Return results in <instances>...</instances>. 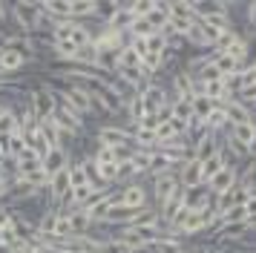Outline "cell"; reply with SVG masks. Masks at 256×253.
Instances as JSON below:
<instances>
[{"label": "cell", "mask_w": 256, "mask_h": 253, "mask_svg": "<svg viewBox=\"0 0 256 253\" xmlns=\"http://www.w3.org/2000/svg\"><path fill=\"white\" fill-rule=\"evenodd\" d=\"M12 26L24 34H46L52 20L44 14L38 0H18L12 6Z\"/></svg>", "instance_id": "obj_1"}, {"label": "cell", "mask_w": 256, "mask_h": 253, "mask_svg": "<svg viewBox=\"0 0 256 253\" xmlns=\"http://www.w3.org/2000/svg\"><path fill=\"white\" fill-rule=\"evenodd\" d=\"M58 92L52 84H40L35 90H29V106H32V112L38 115V121H49V118H55V110H58Z\"/></svg>", "instance_id": "obj_2"}, {"label": "cell", "mask_w": 256, "mask_h": 253, "mask_svg": "<svg viewBox=\"0 0 256 253\" xmlns=\"http://www.w3.org/2000/svg\"><path fill=\"white\" fill-rule=\"evenodd\" d=\"M58 92V101L66 104V106H72L75 112H81L84 118H90V115L95 112V101H92V92L84 90V86H70V84H64Z\"/></svg>", "instance_id": "obj_3"}, {"label": "cell", "mask_w": 256, "mask_h": 253, "mask_svg": "<svg viewBox=\"0 0 256 253\" xmlns=\"http://www.w3.org/2000/svg\"><path fill=\"white\" fill-rule=\"evenodd\" d=\"M178 187H182L178 172H164V176H156V178H152V207L162 213L164 207L170 204V198L178 193Z\"/></svg>", "instance_id": "obj_4"}, {"label": "cell", "mask_w": 256, "mask_h": 253, "mask_svg": "<svg viewBox=\"0 0 256 253\" xmlns=\"http://www.w3.org/2000/svg\"><path fill=\"white\" fill-rule=\"evenodd\" d=\"M112 198H116V204L121 207H130V210H141V207H150V193H147V187L141 182H132L127 184V187H118L116 193H112Z\"/></svg>", "instance_id": "obj_5"}, {"label": "cell", "mask_w": 256, "mask_h": 253, "mask_svg": "<svg viewBox=\"0 0 256 253\" xmlns=\"http://www.w3.org/2000/svg\"><path fill=\"white\" fill-rule=\"evenodd\" d=\"M29 64H35V58L20 52V49H9V46H0V72L6 78H14L18 72H24Z\"/></svg>", "instance_id": "obj_6"}, {"label": "cell", "mask_w": 256, "mask_h": 253, "mask_svg": "<svg viewBox=\"0 0 256 253\" xmlns=\"http://www.w3.org/2000/svg\"><path fill=\"white\" fill-rule=\"evenodd\" d=\"M130 141H132V132L124 124H104L95 130V144H101V147H121Z\"/></svg>", "instance_id": "obj_7"}, {"label": "cell", "mask_w": 256, "mask_h": 253, "mask_svg": "<svg viewBox=\"0 0 256 253\" xmlns=\"http://www.w3.org/2000/svg\"><path fill=\"white\" fill-rule=\"evenodd\" d=\"M222 132H213V130H204V132H198L193 138V158L198 161H208L210 156H216L222 150Z\"/></svg>", "instance_id": "obj_8"}, {"label": "cell", "mask_w": 256, "mask_h": 253, "mask_svg": "<svg viewBox=\"0 0 256 253\" xmlns=\"http://www.w3.org/2000/svg\"><path fill=\"white\" fill-rule=\"evenodd\" d=\"M144 101H147V110H150V112H158V110H164V106L173 104V92H170V86L158 84V78H156L150 86H147V92H144Z\"/></svg>", "instance_id": "obj_9"}, {"label": "cell", "mask_w": 256, "mask_h": 253, "mask_svg": "<svg viewBox=\"0 0 256 253\" xmlns=\"http://www.w3.org/2000/svg\"><path fill=\"white\" fill-rule=\"evenodd\" d=\"M70 164H72L70 147H52L46 156H44V172H46L49 178H52V176H58V172H64Z\"/></svg>", "instance_id": "obj_10"}, {"label": "cell", "mask_w": 256, "mask_h": 253, "mask_svg": "<svg viewBox=\"0 0 256 253\" xmlns=\"http://www.w3.org/2000/svg\"><path fill=\"white\" fill-rule=\"evenodd\" d=\"M233 187H239V167H224L216 178H210L208 182V190L213 196L228 193V190H233Z\"/></svg>", "instance_id": "obj_11"}, {"label": "cell", "mask_w": 256, "mask_h": 253, "mask_svg": "<svg viewBox=\"0 0 256 253\" xmlns=\"http://www.w3.org/2000/svg\"><path fill=\"white\" fill-rule=\"evenodd\" d=\"M49 20H72V0H38Z\"/></svg>", "instance_id": "obj_12"}, {"label": "cell", "mask_w": 256, "mask_h": 253, "mask_svg": "<svg viewBox=\"0 0 256 253\" xmlns=\"http://www.w3.org/2000/svg\"><path fill=\"white\" fill-rule=\"evenodd\" d=\"M178 178H182V184L184 187H196V184H204V172H202V161L198 158H190L184 161L182 167H178Z\"/></svg>", "instance_id": "obj_13"}, {"label": "cell", "mask_w": 256, "mask_h": 253, "mask_svg": "<svg viewBox=\"0 0 256 253\" xmlns=\"http://www.w3.org/2000/svg\"><path fill=\"white\" fill-rule=\"evenodd\" d=\"M224 132H228L233 141H239L242 147H248V150L254 147V141H256V124L254 121H248V124H230Z\"/></svg>", "instance_id": "obj_14"}, {"label": "cell", "mask_w": 256, "mask_h": 253, "mask_svg": "<svg viewBox=\"0 0 256 253\" xmlns=\"http://www.w3.org/2000/svg\"><path fill=\"white\" fill-rule=\"evenodd\" d=\"M222 106H224V112L230 118V124H248V121H254V110L248 104L236 101V98H230V101L222 104Z\"/></svg>", "instance_id": "obj_15"}, {"label": "cell", "mask_w": 256, "mask_h": 253, "mask_svg": "<svg viewBox=\"0 0 256 253\" xmlns=\"http://www.w3.org/2000/svg\"><path fill=\"white\" fill-rule=\"evenodd\" d=\"M64 216H70V224H72V236H90V230L95 228V222L90 218V213L78 207V210H72V213H64Z\"/></svg>", "instance_id": "obj_16"}, {"label": "cell", "mask_w": 256, "mask_h": 253, "mask_svg": "<svg viewBox=\"0 0 256 253\" xmlns=\"http://www.w3.org/2000/svg\"><path fill=\"white\" fill-rule=\"evenodd\" d=\"M90 18H98V0H72V20L90 23Z\"/></svg>", "instance_id": "obj_17"}, {"label": "cell", "mask_w": 256, "mask_h": 253, "mask_svg": "<svg viewBox=\"0 0 256 253\" xmlns=\"http://www.w3.org/2000/svg\"><path fill=\"white\" fill-rule=\"evenodd\" d=\"M190 106H193V121H202V124H204V121L210 118V112L216 110V104L210 101V98L204 95V92H198L196 98L190 101Z\"/></svg>", "instance_id": "obj_18"}, {"label": "cell", "mask_w": 256, "mask_h": 253, "mask_svg": "<svg viewBox=\"0 0 256 253\" xmlns=\"http://www.w3.org/2000/svg\"><path fill=\"white\" fill-rule=\"evenodd\" d=\"M24 152H26V136H24V130H18V132H12L6 138V156L9 158H20Z\"/></svg>", "instance_id": "obj_19"}, {"label": "cell", "mask_w": 256, "mask_h": 253, "mask_svg": "<svg viewBox=\"0 0 256 253\" xmlns=\"http://www.w3.org/2000/svg\"><path fill=\"white\" fill-rule=\"evenodd\" d=\"M204 124H208V130H213V132H224V130L230 126V118H228V112H224V106L216 104V110L210 112V118L204 121Z\"/></svg>", "instance_id": "obj_20"}, {"label": "cell", "mask_w": 256, "mask_h": 253, "mask_svg": "<svg viewBox=\"0 0 256 253\" xmlns=\"http://www.w3.org/2000/svg\"><path fill=\"white\" fill-rule=\"evenodd\" d=\"M228 164H224V158H222V150L216 152V156H210L208 161H202V172H204V184L210 182V178H216L222 170H224Z\"/></svg>", "instance_id": "obj_21"}, {"label": "cell", "mask_w": 256, "mask_h": 253, "mask_svg": "<svg viewBox=\"0 0 256 253\" xmlns=\"http://www.w3.org/2000/svg\"><path fill=\"white\" fill-rule=\"evenodd\" d=\"M170 18L173 20H196L193 3H187V0H170Z\"/></svg>", "instance_id": "obj_22"}, {"label": "cell", "mask_w": 256, "mask_h": 253, "mask_svg": "<svg viewBox=\"0 0 256 253\" xmlns=\"http://www.w3.org/2000/svg\"><path fill=\"white\" fill-rule=\"evenodd\" d=\"M170 110H173L176 121H182V124H187L193 130V106H190V101H178V98H176V101L170 104Z\"/></svg>", "instance_id": "obj_23"}, {"label": "cell", "mask_w": 256, "mask_h": 253, "mask_svg": "<svg viewBox=\"0 0 256 253\" xmlns=\"http://www.w3.org/2000/svg\"><path fill=\"white\" fill-rule=\"evenodd\" d=\"M26 136V147L29 150H35V152H40V156H46L49 150V144H46V138H44V132H40V126L38 130H32V132H24Z\"/></svg>", "instance_id": "obj_24"}, {"label": "cell", "mask_w": 256, "mask_h": 253, "mask_svg": "<svg viewBox=\"0 0 256 253\" xmlns=\"http://www.w3.org/2000/svg\"><path fill=\"white\" fill-rule=\"evenodd\" d=\"M70 182H72V187H84V184H90V176H86V167H84L81 158H72V164H70Z\"/></svg>", "instance_id": "obj_25"}, {"label": "cell", "mask_w": 256, "mask_h": 253, "mask_svg": "<svg viewBox=\"0 0 256 253\" xmlns=\"http://www.w3.org/2000/svg\"><path fill=\"white\" fill-rule=\"evenodd\" d=\"M118 66H127V69H141V55L132 49V46H124L121 52H118Z\"/></svg>", "instance_id": "obj_26"}, {"label": "cell", "mask_w": 256, "mask_h": 253, "mask_svg": "<svg viewBox=\"0 0 256 253\" xmlns=\"http://www.w3.org/2000/svg\"><path fill=\"white\" fill-rule=\"evenodd\" d=\"M147 52H156V55H167V52H170V40H167L162 32H152L150 38H147Z\"/></svg>", "instance_id": "obj_27"}, {"label": "cell", "mask_w": 256, "mask_h": 253, "mask_svg": "<svg viewBox=\"0 0 256 253\" xmlns=\"http://www.w3.org/2000/svg\"><path fill=\"white\" fill-rule=\"evenodd\" d=\"M156 32L150 26V20L144 18V20H132V26H130V32H127V38H141V40H147L150 34Z\"/></svg>", "instance_id": "obj_28"}, {"label": "cell", "mask_w": 256, "mask_h": 253, "mask_svg": "<svg viewBox=\"0 0 256 253\" xmlns=\"http://www.w3.org/2000/svg\"><path fill=\"white\" fill-rule=\"evenodd\" d=\"M136 248H130V244H124L121 239H116V236H106L104 239V253H132Z\"/></svg>", "instance_id": "obj_29"}, {"label": "cell", "mask_w": 256, "mask_h": 253, "mask_svg": "<svg viewBox=\"0 0 256 253\" xmlns=\"http://www.w3.org/2000/svg\"><path fill=\"white\" fill-rule=\"evenodd\" d=\"M12 218H14L12 204H3V202H0V230L6 228V224H12Z\"/></svg>", "instance_id": "obj_30"}, {"label": "cell", "mask_w": 256, "mask_h": 253, "mask_svg": "<svg viewBox=\"0 0 256 253\" xmlns=\"http://www.w3.org/2000/svg\"><path fill=\"white\" fill-rule=\"evenodd\" d=\"M244 18H248V23L254 26V32H256V0H250V3H248V12H244Z\"/></svg>", "instance_id": "obj_31"}, {"label": "cell", "mask_w": 256, "mask_h": 253, "mask_svg": "<svg viewBox=\"0 0 256 253\" xmlns=\"http://www.w3.org/2000/svg\"><path fill=\"white\" fill-rule=\"evenodd\" d=\"M0 253H18V250H14L12 244H6V242H0Z\"/></svg>", "instance_id": "obj_32"}, {"label": "cell", "mask_w": 256, "mask_h": 253, "mask_svg": "<svg viewBox=\"0 0 256 253\" xmlns=\"http://www.w3.org/2000/svg\"><path fill=\"white\" fill-rule=\"evenodd\" d=\"M6 110H9V104H3V101H0V118L6 115Z\"/></svg>", "instance_id": "obj_33"}, {"label": "cell", "mask_w": 256, "mask_h": 253, "mask_svg": "<svg viewBox=\"0 0 256 253\" xmlns=\"http://www.w3.org/2000/svg\"><path fill=\"white\" fill-rule=\"evenodd\" d=\"M254 110H256V101H254Z\"/></svg>", "instance_id": "obj_34"}]
</instances>
